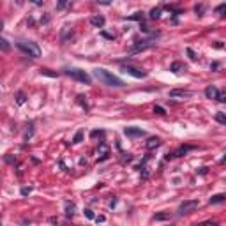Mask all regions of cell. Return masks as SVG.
Returning <instances> with one entry per match:
<instances>
[{
	"label": "cell",
	"instance_id": "8",
	"mask_svg": "<svg viewBox=\"0 0 226 226\" xmlns=\"http://www.w3.org/2000/svg\"><path fill=\"white\" fill-rule=\"evenodd\" d=\"M205 95H207V99H217V95H219L217 87H214V85L207 87V88H205Z\"/></svg>",
	"mask_w": 226,
	"mask_h": 226
},
{
	"label": "cell",
	"instance_id": "13",
	"mask_svg": "<svg viewBox=\"0 0 226 226\" xmlns=\"http://www.w3.org/2000/svg\"><path fill=\"white\" fill-rule=\"evenodd\" d=\"M0 50H2V51H9V50H11L9 41H5L4 37H0Z\"/></svg>",
	"mask_w": 226,
	"mask_h": 226
},
{
	"label": "cell",
	"instance_id": "32",
	"mask_svg": "<svg viewBox=\"0 0 226 226\" xmlns=\"http://www.w3.org/2000/svg\"><path fill=\"white\" fill-rule=\"evenodd\" d=\"M21 194H23V196L30 194V187H23V189H21Z\"/></svg>",
	"mask_w": 226,
	"mask_h": 226
},
{
	"label": "cell",
	"instance_id": "30",
	"mask_svg": "<svg viewBox=\"0 0 226 226\" xmlns=\"http://www.w3.org/2000/svg\"><path fill=\"white\" fill-rule=\"evenodd\" d=\"M225 9H226V4H221V5L217 7V13H219V14H223V13H225Z\"/></svg>",
	"mask_w": 226,
	"mask_h": 226
},
{
	"label": "cell",
	"instance_id": "31",
	"mask_svg": "<svg viewBox=\"0 0 226 226\" xmlns=\"http://www.w3.org/2000/svg\"><path fill=\"white\" fill-rule=\"evenodd\" d=\"M65 5H67V2H64V0H62V2H58V4H56V9H64Z\"/></svg>",
	"mask_w": 226,
	"mask_h": 226
},
{
	"label": "cell",
	"instance_id": "34",
	"mask_svg": "<svg viewBox=\"0 0 226 226\" xmlns=\"http://www.w3.org/2000/svg\"><path fill=\"white\" fill-rule=\"evenodd\" d=\"M99 134H101V132H99V131H92V132H90V138H97Z\"/></svg>",
	"mask_w": 226,
	"mask_h": 226
},
{
	"label": "cell",
	"instance_id": "35",
	"mask_svg": "<svg viewBox=\"0 0 226 226\" xmlns=\"http://www.w3.org/2000/svg\"><path fill=\"white\" fill-rule=\"evenodd\" d=\"M217 67H219V64H217V62H214V64L210 65V69H217Z\"/></svg>",
	"mask_w": 226,
	"mask_h": 226
},
{
	"label": "cell",
	"instance_id": "12",
	"mask_svg": "<svg viewBox=\"0 0 226 226\" xmlns=\"http://www.w3.org/2000/svg\"><path fill=\"white\" fill-rule=\"evenodd\" d=\"M225 198H226L225 194H214V196L210 198V203H212V205H216V203H223Z\"/></svg>",
	"mask_w": 226,
	"mask_h": 226
},
{
	"label": "cell",
	"instance_id": "33",
	"mask_svg": "<svg viewBox=\"0 0 226 226\" xmlns=\"http://www.w3.org/2000/svg\"><path fill=\"white\" fill-rule=\"evenodd\" d=\"M95 221H97V223H104L106 217H104V216H99V217H95Z\"/></svg>",
	"mask_w": 226,
	"mask_h": 226
},
{
	"label": "cell",
	"instance_id": "36",
	"mask_svg": "<svg viewBox=\"0 0 226 226\" xmlns=\"http://www.w3.org/2000/svg\"><path fill=\"white\" fill-rule=\"evenodd\" d=\"M2 28H4V21L0 19V32H2Z\"/></svg>",
	"mask_w": 226,
	"mask_h": 226
},
{
	"label": "cell",
	"instance_id": "3",
	"mask_svg": "<svg viewBox=\"0 0 226 226\" xmlns=\"http://www.w3.org/2000/svg\"><path fill=\"white\" fill-rule=\"evenodd\" d=\"M65 74L71 76V78H73V80H76V81H81V83H85V85H90V76L87 74L83 69L69 67V69H65Z\"/></svg>",
	"mask_w": 226,
	"mask_h": 226
},
{
	"label": "cell",
	"instance_id": "1",
	"mask_svg": "<svg viewBox=\"0 0 226 226\" xmlns=\"http://www.w3.org/2000/svg\"><path fill=\"white\" fill-rule=\"evenodd\" d=\"M94 76L103 83V85H108V87H117V88H120V87L126 85L118 76L112 74L110 71H106V69H103V67H95L94 69Z\"/></svg>",
	"mask_w": 226,
	"mask_h": 226
},
{
	"label": "cell",
	"instance_id": "9",
	"mask_svg": "<svg viewBox=\"0 0 226 226\" xmlns=\"http://www.w3.org/2000/svg\"><path fill=\"white\" fill-rule=\"evenodd\" d=\"M161 145V140L157 138V136H154V138H149V141H147V149L149 150H154V149H157Z\"/></svg>",
	"mask_w": 226,
	"mask_h": 226
},
{
	"label": "cell",
	"instance_id": "4",
	"mask_svg": "<svg viewBox=\"0 0 226 226\" xmlns=\"http://www.w3.org/2000/svg\"><path fill=\"white\" fill-rule=\"evenodd\" d=\"M198 200H186V201H182L180 205H178V214L180 216H184V214H189V212H193V210H196L198 208Z\"/></svg>",
	"mask_w": 226,
	"mask_h": 226
},
{
	"label": "cell",
	"instance_id": "26",
	"mask_svg": "<svg viewBox=\"0 0 226 226\" xmlns=\"http://www.w3.org/2000/svg\"><path fill=\"white\" fill-rule=\"evenodd\" d=\"M187 55H189V58H191V60H196V53H194L191 48H187Z\"/></svg>",
	"mask_w": 226,
	"mask_h": 226
},
{
	"label": "cell",
	"instance_id": "11",
	"mask_svg": "<svg viewBox=\"0 0 226 226\" xmlns=\"http://www.w3.org/2000/svg\"><path fill=\"white\" fill-rule=\"evenodd\" d=\"M97 154H99V159H101V161H103V159H106V157H108V147H106V145L103 143V145L99 147Z\"/></svg>",
	"mask_w": 226,
	"mask_h": 226
},
{
	"label": "cell",
	"instance_id": "2",
	"mask_svg": "<svg viewBox=\"0 0 226 226\" xmlns=\"http://www.w3.org/2000/svg\"><path fill=\"white\" fill-rule=\"evenodd\" d=\"M16 46H18L23 53H27V55L32 56V58H37V56H41V48H39L36 42H30V41H28V42H27V41H19Z\"/></svg>",
	"mask_w": 226,
	"mask_h": 226
},
{
	"label": "cell",
	"instance_id": "14",
	"mask_svg": "<svg viewBox=\"0 0 226 226\" xmlns=\"http://www.w3.org/2000/svg\"><path fill=\"white\" fill-rule=\"evenodd\" d=\"M74 203H67V207H65V216L67 217H73L74 216Z\"/></svg>",
	"mask_w": 226,
	"mask_h": 226
},
{
	"label": "cell",
	"instance_id": "6",
	"mask_svg": "<svg viewBox=\"0 0 226 226\" xmlns=\"http://www.w3.org/2000/svg\"><path fill=\"white\" fill-rule=\"evenodd\" d=\"M124 132H126V136H129V138H140V136L145 134V131L140 129V127H126Z\"/></svg>",
	"mask_w": 226,
	"mask_h": 226
},
{
	"label": "cell",
	"instance_id": "17",
	"mask_svg": "<svg viewBox=\"0 0 226 226\" xmlns=\"http://www.w3.org/2000/svg\"><path fill=\"white\" fill-rule=\"evenodd\" d=\"M216 120H217L219 124H226V113L217 112V113H216Z\"/></svg>",
	"mask_w": 226,
	"mask_h": 226
},
{
	"label": "cell",
	"instance_id": "22",
	"mask_svg": "<svg viewBox=\"0 0 226 226\" xmlns=\"http://www.w3.org/2000/svg\"><path fill=\"white\" fill-rule=\"evenodd\" d=\"M196 226H217V221H203V223H200Z\"/></svg>",
	"mask_w": 226,
	"mask_h": 226
},
{
	"label": "cell",
	"instance_id": "24",
	"mask_svg": "<svg viewBox=\"0 0 226 226\" xmlns=\"http://www.w3.org/2000/svg\"><path fill=\"white\" fill-rule=\"evenodd\" d=\"M187 150H191V147H182V149H180V150L177 152L175 155H182V154H186V152H187Z\"/></svg>",
	"mask_w": 226,
	"mask_h": 226
},
{
	"label": "cell",
	"instance_id": "5",
	"mask_svg": "<svg viewBox=\"0 0 226 226\" xmlns=\"http://www.w3.org/2000/svg\"><path fill=\"white\" fill-rule=\"evenodd\" d=\"M122 71L127 73V74H131V76H134V78H147V73H145L143 69H138V67H132V65H124Z\"/></svg>",
	"mask_w": 226,
	"mask_h": 226
},
{
	"label": "cell",
	"instance_id": "27",
	"mask_svg": "<svg viewBox=\"0 0 226 226\" xmlns=\"http://www.w3.org/2000/svg\"><path fill=\"white\" fill-rule=\"evenodd\" d=\"M194 11H196L198 14H203V11H205V7H203V5H196V7H194Z\"/></svg>",
	"mask_w": 226,
	"mask_h": 226
},
{
	"label": "cell",
	"instance_id": "10",
	"mask_svg": "<svg viewBox=\"0 0 226 226\" xmlns=\"http://www.w3.org/2000/svg\"><path fill=\"white\" fill-rule=\"evenodd\" d=\"M191 92L189 90H171L170 92V97H189Z\"/></svg>",
	"mask_w": 226,
	"mask_h": 226
},
{
	"label": "cell",
	"instance_id": "20",
	"mask_svg": "<svg viewBox=\"0 0 226 226\" xmlns=\"http://www.w3.org/2000/svg\"><path fill=\"white\" fill-rule=\"evenodd\" d=\"M154 113H157V115H166V110H164L163 106H154Z\"/></svg>",
	"mask_w": 226,
	"mask_h": 226
},
{
	"label": "cell",
	"instance_id": "28",
	"mask_svg": "<svg viewBox=\"0 0 226 226\" xmlns=\"http://www.w3.org/2000/svg\"><path fill=\"white\" fill-rule=\"evenodd\" d=\"M85 216H87L88 219H94V212H92L90 208H87V210H85Z\"/></svg>",
	"mask_w": 226,
	"mask_h": 226
},
{
	"label": "cell",
	"instance_id": "18",
	"mask_svg": "<svg viewBox=\"0 0 226 226\" xmlns=\"http://www.w3.org/2000/svg\"><path fill=\"white\" fill-rule=\"evenodd\" d=\"M83 141V131H78L73 138V143H81Z\"/></svg>",
	"mask_w": 226,
	"mask_h": 226
},
{
	"label": "cell",
	"instance_id": "15",
	"mask_svg": "<svg viewBox=\"0 0 226 226\" xmlns=\"http://www.w3.org/2000/svg\"><path fill=\"white\" fill-rule=\"evenodd\" d=\"M180 69H184V65L180 62H173L171 67H170V71H173V73H180Z\"/></svg>",
	"mask_w": 226,
	"mask_h": 226
},
{
	"label": "cell",
	"instance_id": "23",
	"mask_svg": "<svg viewBox=\"0 0 226 226\" xmlns=\"http://www.w3.org/2000/svg\"><path fill=\"white\" fill-rule=\"evenodd\" d=\"M170 216L168 214H157V216H155V221H163V219H168Z\"/></svg>",
	"mask_w": 226,
	"mask_h": 226
},
{
	"label": "cell",
	"instance_id": "7",
	"mask_svg": "<svg viewBox=\"0 0 226 226\" xmlns=\"http://www.w3.org/2000/svg\"><path fill=\"white\" fill-rule=\"evenodd\" d=\"M104 23H106V19H104V16H101V14H97V16H92V18H90V25L95 27V28H103Z\"/></svg>",
	"mask_w": 226,
	"mask_h": 226
},
{
	"label": "cell",
	"instance_id": "29",
	"mask_svg": "<svg viewBox=\"0 0 226 226\" xmlns=\"http://www.w3.org/2000/svg\"><path fill=\"white\" fill-rule=\"evenodd\" d=\"M217 101L225 103V101H226V94H223V92H219V95H217Z\"/></svg>",
	"mask_w": 226,
	"mask_h": 226
},
{
	"label": "cell",
	"instance_id": "19",
	"mask_svg": "<svg viewBox=\"0 0 226 226\" xmlns=\"http://www.w3.org/2000/svg\"><path fill=\"white\" fill-rule=\"evenodd\" d=\"M25 99H27L25 94H23V92H18V95H16V103H18V104H23V103H25Z\"/></svg>",
	"mask_w": 226,
	"mask_h": 226
},
{
	"label": "cell",
	"instance_id": "25",
	"mask_svg": "<svg viewBox=\"0 0 226 226\" xmlns=\"http://www.w3.org/2000/svg\"><path fill=\"white\" fill-rule=\"evenodd\" d=\"M41 74H46V76H51V78H55L56 73H50L48 69H42V71H41Z\"/></svg>",
	"mask_w": 226,
	"mask_h": 226
},
{
	"label": "cell",
	"instance_id": "21",
	"mask_svg": "<svg viewBox=\"0 0 226 226\" xmlns=\"http://www.w3.org/2000/svg\"><path fill=\"white\" fill-rule=\"evenodd\" d=\"M143 14H145V13H141V11H138V13H134L132 16H129V19H143Z\"/></svg>",
	"mask_w": 226,
	"mask_h": 226
},
{
	"label": "cell",
	"instance_id": "16",
	"mask_svg": "<svg viewBox=\"0 0 226 226\" xmlns=\"http://www.w3.org/2000/svg\"><path fill=\"white\" fill-rule=\"evenodd\" d=\"M149 16H150V19H157V18H161V9H159V7L152 9V11H150V14H149Z\"/></svg>",
	"mask_w": 226,
	"mask_h": 226
}]
</instances>
